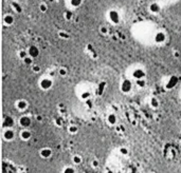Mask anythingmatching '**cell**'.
<instances>
[{
  "mask_svg": "<svg viewBox=\"0 0 181 173\" xmlns=\"http://www.w3.org/2000/svg\"><path fill=\"white\" fill-rule=\"evenodd\" d=\"M59 37H63V38L68 39V38H69V35H68V34H66L65 32H59Z\"/></svg>",
  "mask_w": 181,
  "mask_h": 173,
  "instance_id": "cell-31",
  "label": "cell"
},
{
  "mask_svg": "<svg viewBox=\"0 0 181 173\" xmlns=\"http://www.w3.org/2000/svg\"><path fill=\"white\" fill-rule=\"evenodd\" d=\"M119 152H120L121 155H123V156H126V155H128L129 150L126 148V147H121L120 150H119Z\"/></svg>",
  "mask_w": 181,
  "mask_h": 173,
  "instance_id": "cell-21",
  "label": "cell"
},
{
  "mask_svg": "<svg viewBox=\"0 0 181 173\" xmlns=\"http://www.w3.org/2000/svg\"><path fill=\"white\" fill-rule=\"evenodd\" d=\"M67 70L65 69V68H61V69L58 70V74L61 75V76H66L67 75Z\"/></svg>",
  "mask_w": 181,
  "mask_h": 173,
  "instance_id": "cell-28",
  "label": "cell"
},
{
  "mask_svg": "<svg viewBox=\"0 0 181 173\" xmlns=\"http://www.w3.org/2000/svg\"><path fill=\"white\" fill-rule=\"evenodd\" d=\"M105 87V83H102L100 85V89H99V91H100V93H101V91H103V88Z\"/></svg>",
  "mask_w": 181,
  "mask_h": 173,
  "instance_id": "cell-35",
  "label": "cell"
},
{
  "mask_svg": "<svg viewBox=\"0 0 181 173\" xmlns=\"http://www.w3.org/2000/svg\"><path fill=\"white\" fill-rule=\"evenodd\" d=\"M12 6H13V8L15 10V12H17L18 14H20V13L23 12V8H21V6H20L19 3L13 2V3H12Z\"/></svg>",
  "mask_w": 181,
  "mask_h": 173,
  "instance_id": "cell-17",
  "label": "cell"
},
{
  "mask_svg": "<svg viewBox=\"0 0 181 173\" xmlns=\"http://www.w3.org/2000/svg\"><path fill=\"white\" fill-rule=\"evenodd\" d=\"M29 55H30V57L32 58H36L39 56V49L37 47H35V46H31L30 48H29Z\"/></svg>",
  "mask_w": 181,
  "mask_h": 173,
  "instance_id": "cell-9",
  "label": "cell"
},
{
  "mask_svg": "<svg viewBox=\"0 0 181 173\" xmlns=\"http://www.w3.org/2000/svg\"><path fill=\"white\" fill-rule=\"evenodd\" d=\"M132 89V83L129 79H125L123 80L122 83H121V91L123 93H129Z\"/></svg>",
  "mask_w": 181,
  "mask_h": 173,
  "instance_id": "cell-3",
  "label": "cell"
},
{
  "mask_svg": "<svg viewBox=\"0 0 181 173\" xmlns=\"http://www.w3.org/2000/svg\"><path fill=\"white\" fill-rule=\"evenodd\" d=\"M63 173H75V170L72 167H66L63 171Z\"/></svg>",
  "mask_w": 181,
  "mask_h": 173,
  "instance_id": "cell-25",
  "label": "cell"
},
{
  "mask_svg": "<svg viewBox=\"0 0 181 173\" xmlns=\"http://www.w3.org/2000/svg\"><path fill=\"white\" fill-rule=\"evenodd\" d=\"M19 57L23 58V59H25V57H28V56H27V52H25V51H20L19 52Z\"/></svg>",
  "mask_w": 181,
  "mask_h": 173,
  "instance_id": "cell-30",
  "label": "cell"
},
{
  "mask_svg": "<svg viewBox=\"0 0 181 173\" xmlns=\"http://www.w3.org/2000/svg\"><path fill=\"white\" fill-rule=\"evenodd\" d=\"M174 55H175V57H179V56H180V54H179V52H175V54H174Z\"/></svg>",
  "mask_w": 181,
  "mask_h": 173,
  "instance_id": "cell-36",
  "label": "cell"
},
{
  "mask_svg": "<svg viewBox=\"0 0 181 173\" xmlns=\"http://www.w3.org/2000/svg\"><path fill=\"white\" fill-rule=\"evenodd\" d=\"M166 39V35H165L163 32H158V33L155 35V41L157 43H163Z\"/></svg>",
  "mask_w": 181,
  "mask_h": 173,
  "instance_id": "cell-13",
  "label": "cell"
},
{
  "mask_svg": "<svg viewBox=\"0 0 181 173\" xmlns=\"http://www.w3.org/2000/svg\"><path fill=\"white\" fill-rule=\"evenodd\" d=\"M145 71H143L142 69H136L134 72H132V77L135 79H144L145 77Z\"/></svg>",
  "mask_w": 181,
  "mask_h": 173,
  "instance_id": "cell-7",
  "label": "cell"
},
{
  "mask_svg": "<svg viewBox=\"0 0 181 173\" xmlns=\"http://www.w3.org/2000/svg\"><path fill=\"white\" fill-rule=\"evenodd\" d=\"M32 70H33L35 73H38V72L40 71V68H39V66H34V67H32Z\"/></svg>",
  "mask_w": 181,
  "mask_h": 173,
  "instance_id": "cell-34",
  "label": "cell"
},
{
  "mask_svg": "<svg viewBox=\"0 0 181 173\" xmlns=\"http://www.w3.org/2000/svg\"><path fill=\"white\" fill-rule=\"evenodd\" d=\"M107 121H108V124L111 125V126L117 124V116H116V114H113V113L109 114V115L107 116Z\"/></svg>",
  "mask_w": 181,
  "mask_h": 173,
  "instance_id": "cell-15",
  "label": "cell"
},
{
  "mask_svg": "<svg viewBox=\"0 0 181 173\" xmlns=\"http://www.w3.org/2000/svg\"><path fill=\"white\" fill-rule=\"evenodd\" d=\"M23 62H25V66H31L33 63V58L32 57H25L23 59Z\"/></svg>",
  "mask_w": 181,
  "mask_h": 173,
  "instance_id": "cell-24",
  "label": "cell"
},
{
  "mask_svg": "<svg viewBox=\"0 0 181 173\" xmlns=\"http://www.w3.org/2000/svg\"><path fill=\"white\" fill-rule=\"evenodd\" d=\"M101 33L102 34H107L108 33V29L106 28V27H102V28H101Z\"/></svg>",
  "mask_w": 181,
  "mask_h": 173,
  "instance_id": "cell-33",
  "label": "cell"
},
{
  "mask_svg": "<svg viewBox=\"0 0 181 173\" xmlns=\"http://www.w3.org/2000/svg\"><path fill=\"white\" fill-rule=\"evenodd\" d=\"M39 10H40V12H42V13H45V12H47L48 6H46L45 3H40V4H39Z\"/></svg>",
  "mask_w": 181,
  "mask_h": 173,
  "instance_id": "cell-27",
  "label": "cell"
},
{
  "mask_svg": "<svg viewBox=\"0 0 181 173\" xmlns=\"http://www.w3.org/2000/svg\"><path fill=\"white\" fill-rule=\"evenodd\" d=\"M108 18L113 25H118L120 22V14H119V12L114 11V10H111L108 13Z\"/></svg>",
  "mask_w": 181,
  "mask_h": 173,
  "instance_id": "cell-2",
  "label": "cell"
},
{
  "mask_svg": "<svg viewBox=\"0 0 181 173\" xmlns=\"http://www.w3.org/2000/svg\"><path fill=\"white\" fill-rule=\"evenodd\" d=\"M81 97H82V99H87V98H89L90 97V92H83L82 93V95H81Z\"/></svg>",
  "mask_w": 181,
  "mask_h": 173,
  "instance_id": "cell-29",
  "label": "cell"
},
{
  "mask_svg": "<svg viewBox=\"0 0 181 173\" xmlns=\"http://www.w3.org/2000/svg\"><path fill=\"white\" fill-rule=\"evenodd\" d=\"M31 137H32V133H31L30 130L23 129V131L20 132V138H21L23 140H25V141L31 139Z\"/></svg>",
  "mask_w": 181,
  "mask_h": 173,
  "instance_id": "cell-11",
  "label": "cell"
},
{
  "mask_svg": "<svg viewBox=\"0 0 181 173\" xmlns=\"http://www.w3.org/2000/svg\"><path fill=\"white\" fill-rule=\"evenodd\" d=\"M3 138L8 141H11L15 138V132L14 130L12 129H6V131L3 132Z\"/></svg>",
  "mask_w": 181,
  "mask_h": 173,
  "instance_id": "cell-6",
  "label": "cell"
},
{
  "mask_svg": "<svg viewBox=\"0 0 181 173\" xmlns=\"http://www.w3.org/2000/svg\"><path fill=\"white\" fill-rule=\"evenodd\" d=\"M28 107H29V104L27 100H25V99H19V100L16 102V108L20 111L27 110V108Z\"/></svg>",
  "mask_w": 181,
  "mask_h": 173,
  "instance_id": "cell-8",
  "label": "cell"
},
{
  "mask_svg": "<svg viewBox=\"0 0 181 173\" xmlns=\"http://www.w3.org/2000/svg\"><path fill=\"white\" fill-rule=\"evenodd\" d=\"M151 106L153 108H158L159 107V100L156 97H151Z\"/></svg>",
  "mask_w": 181,
  "mask_h": 173,
  "instance_id": "cell-20",
  "label": "cell"
},
{
  "mask_svg": "<svg viewBox=\"0 0 181 173\" xmlns=\"http://www.w3.org/2000/svg\"><path fill=\"white\" fill-rule=\"evenodd\" d=\"M178 83V77L177 76H172L170 78V80L166 83V89H173L174 87H176V85Z\"/></svg>",
  "mask_w": 181,
  "mask_h": 173,
  "instance_id": "cell-12",
  "label": "cell"
},
{
  "mask_svg": "<svg viewBox=\"0 0 181 173\" xmlns=\"http://www.w3.org/2000/svg\"><path fill=\"white\" fill-rule=\"evenodd\" d=\"M31 124H32V119L29 116L23 115L19 118V125L23 127V129H28L29 127L31 126Z\"/></svg>",
  "mask_w": 181,
  "mask_h": 173,
  "instance_id": "cell-4",
  "label": "cell"
},
{
  "mask_svg": "<svg viewBox=\"0 0 181 173\" xmlns=\"http://www.w3.org/2000/svg\"><path fill=\"white\" fill-rule=\"evenodd\" d=\"M14 17L12 16V15H6L4 18H3V22L6 23V25H12L14 23Z\"/></svg>",
  "mask_w": 181,
  "mask_h": 173,
  "instance_id": "cell-14",
  "label": "cell"
},
{
  "mask_svg": "<svg viewBox=\"0 0 181 173\" xmlns=\"http://www.w3.org/2000/svg\"><path fill=\"white\" fill-rule=\"evenodd\" d=\"M53 85V80L50 79V78H42L40 81H39V87L42 90H49V89L52 88Z\"/></svg>",
  "mask_w": 181,
  "mask_h": 173,
  "instance_id": "cell-1",
  "label": "cell"
},
{
  "mask_svg": "<svg viewBox=\"0 0 181 173\" xmlns=\"http://www.w3.org/2000/svg\"><path fill=\"white\" fill-rule=\"evenodd\" d=\"M68 131H69L71 134H76V133H77V131H78V128L76 126H74V125H72V126L69 127Z\"/></svg>",
  "mask_w": 181,
  "mask_h": 173,
  "instance_id": "cell-22",
  "label": "cell"
},
{
  "mask_svg": "<svg viewBox=\"0 0 181 173\" xmlns=\"http://www.w3.org/2000/svg\"><path fill=\"white\" fill-rule=\"evenodd\" d=\"M39 154H40V156L42 157V158H50L51 156H52V150H51L50 148H44L40 150V152H39Z\"/></svg>",
  "mask_w": 181,
  "mask_h": 173,
  "instance_id": "cell-10",
  "label": "cell"
},
{
  "mask_svg": "<svg viewBox=\"0 0 181 173\" xmlns=\"http://www.w3.org/2000/svg\"><path fill=\"white\" fill-rule=\"evenodd\" d=\"M82 3H83V0H70V4H71L73 8H78V6H81Z\"/></svg>",
  "mask_w": 181,
  "mask_h": 173,
  "instance_id": "cell-19",
  "label": "cell"
},
{
  "mask_svg": "<svg viewBox=\"0 0 181 173\" xmlns=\"http://www.w3.org/2000/svg\"><path fill=\"white\" fill-rule=\"evenodd\" d=\"M72 16H73V14H72V12L71 11H66L65 12V18L67 20H70L71 18H72Z\"/></svg>",
  "mask_w": 181,
  "mask_h": 173,
  "instance_id": "cell-26",
  "label": "cell"
},
{
  "mask_svg": "<svg viewBox=\"0 0 181 173\" xmlns=\"http://www.w3.org/2000/svg\"><path fill=\"white\" fill-rule=\"evenodd\" d=\"M137 85L139 87V88H144L145 85H146V81L144 79H138L137 80Z\"/></svg>",
  "mask_w": 181,
  "mask_h": 173,
  "instance_id": "cell-23",
  "label": "cell"
},
{
  "mask_svg": "<svg viewBox=\"0 0 181 173\" xmlns=\"http://www.w3.org/2000/svg\"><path fill=\"white\" fill-rule=\"evenodd\" d=\"M149 11L151 13H159L160 12V6H159L158 3H151L149 6Z\"/></svg>",
  "mask_w": 181,
  "mask_h": 173,
  "instance_id": "cell-16",
  "label": "cell"
},
{
  "mask_svg": "<svg viewBox=\"0 0 181 173\" xmlns=\"http://www.w3.org/2000/svg\"><path fill=\"white\" fill-rule=\"evenodd\" d=\"M15 125V119L12 116H6L4 119H3V127L6 128V129H12Z\"/></svg>",
  "mask_w": 181,
  "mask_h": 173,
  "instance_id": "cell-5",
  "label": "cell"
},
{
  "mask_svg": "<svg viewBox=\"0 0 181 173\" xmlns=\"http://www.w3.org/2000/svg\"><path fill=\"white\" fill-rule=\"evenodd\" d=\"M91 165H92V167L93 168H98L99 167V162L96 160V159H93L92 162H91Z\"/></svg>",
  "mask_w": 181,
  "mask_h": 173,
  "instance_id": "cell-32",
  "label": "cell"
},
{
  "mask_svg": "<svg viewBox=\"0 0 181 173\" xmlns=\"http://www.w3.org/2000/svg\"><path fill=\"white\" fill-rule=\"evenodd\" d=\"M72 162L74 165H80V164H82V162H83V158H82V156H80V155H74V156L72 157Z\"/></svg>",
  "mask_w": 181,
  "mask_h": 173,
  "instance_id": "cell-18",
  "label": "cell"
}]
</instances>
